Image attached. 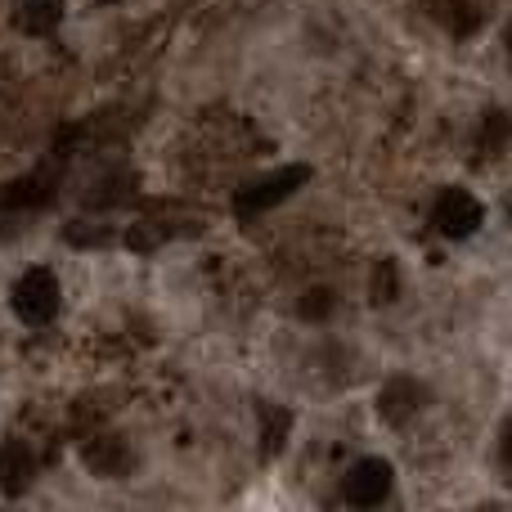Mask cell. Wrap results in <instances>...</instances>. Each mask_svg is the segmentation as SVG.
I'll list each match as a JSON object with an SVG mask.
<instances>
[{"label":"cell","instance_id":"cell-7","mask_svg":"<svg viewBox=\"0 0 512 512\" xmlns=\"http://www.w3.org/2000/svg\"><path fill=\"white\" fill-rule=\"evenodd\" d=\"M14 23L32 36H45L63 23V0H14Z\"/></svg>","mask_w":512,"mask_h":512},{"label":"cell","instance_id":"cell-3","mask_svg":"<svg viewBox=\"0 0 512 512\" xmlns=\"http://www.w3.org/2000/svg\"><path fill=\"white\" fill-rule=\"evenodd\" d=\"M481 221H486V212H481V203L468 189H445L432 207V225L445 239H472L481 230Z\"/></svg>","mask_w":512,"mask_h":512},{"label":"cell","instance_id":"cell-4","mask_svg":"<svg viewBox=\"0 0 512 512\" xmlns=\"http://www.w3.org/2000/svg\"><path fill=\"white\" fill-rule=\"evenodd\" d=\"M391 481H396V472H391L387 459H360L346 472L342 495H346V504H355V508H378V504H387Z\"/></svg>","mask_w":512,"mask_h":512},{"label":"cell","instance_id":"cell-5","mask_svg":"<svg viewBox=\"0 0 512 512\" xmlns=\"http://www.w3.org/2000/svg\"><path fill=\"white\" fill-rule=\"evenodd\" d=\"M423 405H427V387L418 378H405V373L387 378V387L378 391V414L387 418V423H405V418H414Z\"/></svg>","mask_w":512,"mask_h":512},{"label":"cell","instance_id":"cell-1","mask_svg":"<svg viewBox=\"0 0 512 512\" xmlns=\"http://www.w3.org/2000/svg\"><path fill=\"white\" fill-rule=\"evenodd\" d=\"M59 301H63L59 274L45 270V265H32V270H23L14 279V288H9V306H14V315L23 319V324H32V328L50 324V319L59 315Z\"/></svg>","mask_w":512,"mask_h":512},{"label":"cell","instance_id":"cell-11","mask_svg":"<svg viewBox=\"0 0 512 512\" xmlns=\"http://www.w3.org/2000/svg\"><path fill=\"white\" fill-rule=\"evenodd\" d=\"M328 310H333V297H328L324 288H319V292H306V301H301V315H306V319H324Z\"/></svg>","mask_w":512,"mask_h":512},{"label":"cell","instance_id":"cell-9","mask_svg":"<svg viewBox=\"0 0 512 512\" xmlns=\"http://www.w3.org/2000/svg\"><path fill=\"white\" fill-rule=\"evenodd\" d=\"M86 463L99 477H122V472L131 468V454L122 450V441H104V445H95V450H86Z\"/></svg>","mask_w":512,"mask_h":512},{"label":"cell","instance_id":"cell-8","mask_svg":"<svg viewBox=\"0 0 512 512\" xmlns=\"http://www.w3.org/2000/svg\"><path fill=\"white\" fill-rule=\"evenodd\" d=\"M288 409H274V405H261V454L265 459H274V454L283 450V441H288Z\"/></svg>","mask_w":512,"mask_h":512},{"label":"cell","instance_id":"cell-10","mask_svg":"<svg viewBox=\"0 0 512 512\" xmlns=\"http://www.w3.org/2000/svg\"><path fill=\"white\" fill-rule=\"evenodd\" d=\"M396 265H391V261H378V270H373V297H378V301H391V297H396Z\"/></svg>","mask_w":512,"mask_h":512},{"label":"cell","instance_id":"cell-6","mask_svg":"<svg viewBox=\"0 0 512 512\" xmlns=\"http://www.w3.org/2000/svg\"><path fill=\"white\" fill-rule=\"evenodd\" d=\"M36 477V459L23 441H9L0 450V495H23Z\"/></svg>","mask_w":512,"mask_h":512},{"label":"cell","instance_id":"cell-2","mask_svg":"<svg viewBox=\"0 0 512 512\" xmlns=\"http://www.w3.org/2000/svg\"><path fill=\"white\" fill-rule=\"evenodd\" d=\"M310 180V167H279V171H270V176H261V180H252L248 189H239V198H234V212L239 216H261V212H270V207H279L283 198H292L301 185Z\"/></svg>","mask_w":512,"mask_h":512},{"label":"cell","instance_id":"cell-12","mask_svg":"<svg viewBox=\"0 0 512 512\" xmlns=\"http://www.w3.org/2000/svg\"><path fill=\"white\" fill-rule=\"evenodd\" d=\"M499 454L512 463V423H504V436H499Z\"/></svg>","mask_w":512,"mask_h":512}]
</instances>
